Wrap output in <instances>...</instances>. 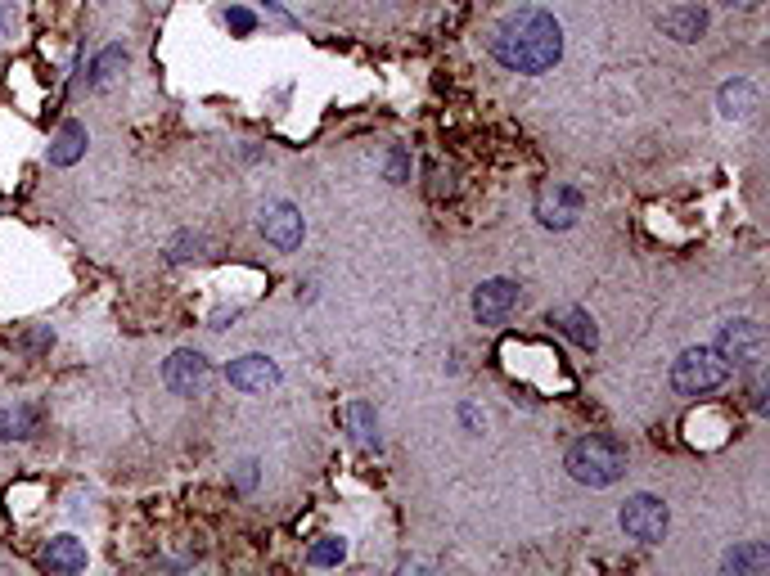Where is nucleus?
I'll return each instance as SVG.
<instances>
[{
    "label": "nucleus",
    "instance_id": "nucleus-1",
    "mask_svg": "<svg viewBox=\"0 0 770 576\" xmlns=\"http://www.w3.org/2000/svg\"><path fill=\"white\" fill-rule=\"evenodd\" d=\"M491 54L509 72H550L563 59V27L554 14L527 5L514 9L491 36Z\"/></svg>",
    "mask_w": 770,
    "mask_h": 576
},
{
    "label": "nucleus",
    "instance_id": "nucleus-2",
    "mask_svg": "<svg viewBox=\"0 0 770 576\" xmlns=\"http://www.w3.org/2000/svg\"><path fill=\"white\" fill-rule=\"evenodd\" d=\"M568 473L581 486H613L626 473V446L617 437H608V432H590V437L572 441Z\"/></svg>",
    "mask_w": 770,
    "mask_h": 576
},
{
    "label": "nucleus",
    "instance_id": "nucleus-3",
    "mask_svg": "<svg viewBox=\"0 0 770 576\" xmlns=\"http://www.w3.org/2000/svg\"><path fill=\"white\" fill-rule=\"evenodd\" d=\"M725 378H730V365H725V356L716 347H689V351H680L676 365H671V383H676V392H685V396L716 392Z\"/></svg>",
    "mask_w": 770,
    "mask_h": 576
},
{
    "label": "nucleus",
    "instance_id": "nucleus-4",
    "mask_svg": "<svg viewBox=\"0 0 770 576\" xmlns=\"http://www.w3.org/2000/svg\"><path fill=\"white\" fill-rule=\"evenodd\" d=\"M716 351L725 356V365L761 369L766 365V329L757 320H730L716 333Z\"/></svg>",
    "mask_w": 770,
    "mask_h": 576
},
{
    "label": "nucleus",
    "instance_id": "nucleus-5",
    "mask_svg": "<svg viewBox=\"0 0 770 576\" xmlns=\"http://www.w3.org/2000/svg\"><path fill=\"white\" fill-rule=\"evenodd\" d=\"M622 531L631 540H644V545H658L662 536H667V504L658 500V495H631V500L622 504Z\"/></svg>",
    "mask_w": 770,
    "mask_h": 576
},
{
    "label": "nucleus",
    "instance_id": "nucleus-6",
    "mask_svg": "<svg viewBox=\"0 0 770 576\" xmlns=\"http://www.w3.org/2000/svg\"><path fill=\"white\" fill-rule=\"evenodd\" d=\"M257 225H262V234H266V243H275L280 252H293V248H302V212L289 203V198H271V203L262 207V216H257Z\"/></svg>",
    "mask_w": 770,
    "mask_h": 576
},
{
    "label": "nucleus",
    "instance_id": "nucleus-7",
    "mask_svg": "<svg viewBox=\"0 0 770 576\" xmlns=\"http://www.w3.org/2000/svg\"><path fill=\"white\" fill-rule=\"evenodd\" d=\"M581 207H586V198H581V189L572 185H545L541 194H536V221L550 225V230H568V225H577Z\"/></svg>",
    "mask_w": 770,
    "mask_h": 576
},
{
    "label": "nucleus",
    "instance_id": "nucleus-8",
    "mask_svg": "<svg viewBox=\"0 0 770 576\" xmlns=\"http://www.w3.org/2000/svg\"><path fill=\"white\" fill-rule=\"evenodd\" d=\"M518 311V284L514 279H482L473 293V315L478 324H505Z\"/></svg>",
    "mask_w": 770,
    "mask_h": 576
},
{
    "label": "nucleus",
    "instance_id": "nucleus-9",
    "mask_svg": "<svg viewBox=\"0 0 770 576\" xmlns=\"http://www.w3.org/2000/svg\"><path fill=\"white\" fill-rule=\"evenodd\" d=\"M208 360L199 356V351H172V356L163 360V383L172 387L176 396H194L203 392V383H208Z\"/></svg>",
    "mask_w": 770,
    "mask_h": 576
},
{
    "label": "nucleus",
    "instance_id": "nucleus-10",
    "mask_svg": "<svg viewBox=\"0 0 770 576\" xmlns=\"http://www.w3.org/2000/svg\"><path fill=\"white\" fill-rule=\"evenodd\" d=\"M226 378L239 392H266V387L280 383V365L271 356H239V360H230Z\"/></svg>",
    "mask_w": 770,
    "mask_h": 576
},
{
    "label": "nucleus",
    "instance_id": "nucleus-11",
    "mask_svg": "<svg viewBox=\"0 0 770 576\" xmlns=\"http://www.w3.org/2000/svg\"><path fill=\"white\" fill-rule=\"evenodd\" d=\"M662 32H667L671 41H680V45L698 41V36L707 32V9H698V5H676V9H667V14H662Z\"/></svg>",
    "mask_w": 770,
    "mask_h": 576
},
{
    "label": "nucleus",
    "instance_id": "nucleus-12",
    "mask_svg": "<svg viewBox=\"0 0 770 576\" xmlns=\"http://www.w3.org/2000/svg\"><path fill=\"white\" fill-rule=\"evenodd\" d=\"M550 324H559V329L568 333L577 347H586V351L599 347V329H595V320H590L581 306H554V311H550Z\"/></svg>",
    "mask_w": 770,
    "mask_h": 576
},
{
    "label": "nucleus",
    "instance_id": "nucleus-13",
    "mask_svg": "<svg viewBox=\"0 0 770 576\" xmlns=\"http://www.w3.org/2000/svg\"><path fill=\"white\" fill-rule=\"evenodd\" d=\"M716 104H721L725 117H752V108L761 104V90L752 86L748 77H734V81H725V86H721Z\"/></svg>",
    "mask_w": 770,
    "mask_h": 576
},
{
    "label": "nucleus",
    "instance_id": "nucleus-14",
    "mask_svg": "<svg viewBox=\"0 0 770 576\" xmlns=\"http://www.w3.org/2000/svg\"><path fill=\"white\" fill-rule=\"evenodd\" d=\"M41 563H46L50 572H82L86 567V545L77 536H55L46 545V554H41Z\"/></svg>",
    "mask_w": 770,
    "mask_h": 576
},
{
    "label": "nucleus",
    "instance_id": "nucleus-15",
    "mask_svg": "<svg viewBox=\"0 0 770 576\" xmlns=\"http://www.w3.org/2000/svg\"><path fill=\"white\" fill-rule=\"evenodd\" d=\"M721 567L730 576H757V572H766V567H770V549L761 545V540H748V545L730 549V554L721 558Z\"/></svg>",
    "mask_w": 770,
    "mask_h": 576
},
{
    "label": "nucleus",
    "instance_id": "nucleus-16",
    "mask_svg": "<svg viewBox=\"0 0 770 576\" xmlns=\"http://www.w3.org/2000/svg\"><path fill=\"white\" fill-rule=\"evenodd\" d=\"M338 419H343V428L352 432L361 446H379V419H374V410L365 401H347Z\"/></svg>",
    "mask_w": 770,
    "mask_h": 576
},
{
    "label": "nucleus",
    "instance_id": "nucleus-17",
    "mask_svg": "<svg viewBox=\"0 0 770 576\" xmlns=\"http://www.w3.org/2000/svg\"><path fill=\"white\" fill-rule=\"evenodd\" d=\"M86 153V126L82 122H64L55 135V144H50V162L55 167H73L77 158Z\"/></svg>",
    "mask_w": 770,
    "mask_h": 576
},
{
    "label": "nucleus",
    "instance_id": "nucleus-18",
    "mask_svg": "<svg viewBox=\"0 0 770 576\" xmlns=\"http://www.w3.org/2000/svg\"><path fill=\"white\" fill-rule=\"evenodd\" d=\"M122 68H127V50H122V45H109V50H100V59L91 63V86L104 90Z\"/></svg>",
    "mask_w": 770,
    "mask_h": 576
},
{
    "label": "nucleus",
    "instance_id": "nucleus-19",
    "mask_svg": "<svg viewBox=\"0 0 770 576\" xmlns=\"http://www.w3.org/2000/svg\"><path fill=\"white\" fill-rule=\"evenodd\" d=\"M347 558V540L343 536H320L316 545L307 549V563L311 567H338Z\"/></svg>",
    "mask_w": 770,
    "mask_h": 576
},
{
    "label": "nucleus",
    "instance_id": "nucleus-20",
    "mask_svg": "<svg viewBox=\"0 0 770 576\" xmlns=\"http://www.w3.org/2000/svg\"><path fill=\"white\" fill-rule=\"evenodd\" d=\"M37 428H41V410H37V405H14V410H10V432H14V437H37Z\"/></svg>",
    "mask_w": 770,
    "mask_h": 576
},
{
    "label": "nucleus",
    "instance_id": "nucleus-21",
    "mask_svg": "<svg viewBox=\"0 0 770 576\" xmlns=\"http://www.w3.org/2000/svg\"><path fill=\"white\" fill-rule=\"evenodd\" d=\"M203 252H208V239H203V234H181V239H172L167 257H172V261H190V257H203Z\"/></svg>",
    "mask_w": 770,
    "mask_h": 576
},
{
    "label": "nucleus",
    "instance_id": "nucleus-22",
    "mask_svg": "<svg viewBox=\"0 0 770 576\" xmlns=\"http://www.w3.org/2000/svg\"><path fill=\"white\" fill-rule=\"evenodd\" d=\"M752 383H748V405L757 414H766V378H761V369H748Z\"/></svg>",
    "mask_w": 770,
    "mask_h": 576
},
{
    "label": "nucleus",
    "instance_id": "nucleus-23",
    "mask_svg": "<svg viewBox=\"0 0 770 576\" xmlns=\"http://www.w3.org/2000/svg\"><path fill=\"white\" fill-rule=\"evenodd\" d=\"M226 27H230V32H239V36H248V32H253V27H257V18L253 14H248V9H230V14H226Z\"/></svg>",
    "mask_w": 770,
    "mask_h": 576
},
{
    "label": "nucleus",
    "instance_id": "nucleus-24",
    "mask_svg": "<svg viewBox=\"0 0 770 576\" xmlns=\"http://www.w3.org/2000/svg\"><path fill=\"white\" fill-rule=\"evenodd\" d=\"M406 171H410L406 153H401V149H392V153H388V180H406Z\"/></svg>",
    "mask_w": 770,
    "mask_h": 576
},
{
    "label": "nucleus",
    "instance_id": "nucleus-25",
    "mask_svg": "<svg viewBox=\"0 0 770 576\" xmlns=\"http://www.w3.org/2000/svg\"><path fill=\"white\" fill-rule=\"evenodd\" d=\"M253 482H257V464L248 459V464H239V491H248Z\"/></svg>",
    "mask_w": 770,
    "mask_h": 576
},
{
    "label": "nucleus",
    "instance_id": "nucleus-26",
    "mask_svg": "<svg viewBox=\"0 0 770 576\" xmlns=\"http://www.w3.org/2000/svg\"><path fill=\"white\" fill-rule=\"evenodd\" d=\"M14 432H10V410H0V441H10Z\"/></svg>",
    "mask_w": 770,
    "mask_h": 576
},
{
    "label": "nucleus",
    "instance_id": "nucleus-27",
    "mask_svg": "<svg viewBox=\"0 0 770 576\" xmlns=\"http://www.w3.org/2000/svg\"><path fill=\"white\" fill-rule=\"evenodd\" d=\"M725 5H730V9H757L761 0H725Z\"/></svg>",
    "mask_w": 770,
    "mask_h": 576
},
{
    "label": "nucleus",
    "instance_id": "nucleus-28",
    "mask_svg": "<svg viewBox=\"0 0 770 576\" xmlns=\"http://www.w3.org/2000/svg\"><path fill=\"white\" fill-rule=\"evenodd\" d=\"M5 27H10V9L0 5V36H5Z\"/></svg>",
    "mask_w": 770,
    "mask_h": 576
}]
</instances>
